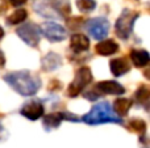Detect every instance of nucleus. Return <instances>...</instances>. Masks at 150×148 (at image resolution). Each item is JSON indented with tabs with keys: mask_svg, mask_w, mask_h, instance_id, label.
I'll return each instance as SVG.
<instances>
[{
	"mask_svg": "<svg viewBox=\"0 0 150 148\" xmlns=\"http://www.w3.org/2000/svg\"><path fill=\"white\" fill-rule=\"evenodd\" d=\"M62 66V58L61 55L55 54V52H49L46 54L41 60V67L44 71H47V72H52V71H55Z\"/></svg>",
	"mask_w": 150,
	"mask_h": 148,
	"instance_id": "14",
	"label": "nucleus"
},
{
	"mask_svg": "<svg viewBox=\"0 0 150 148\" xmlns=\"http://www.w3.org/2000/svg\"><path fill=\"white\" fill-rule=\"evenodd\" d=\"M70 49L73 50L75 54H82V52L88 51V49H90V39L84 34L75 33L70 38Z\"/></svg>",
	"mask_w": 150,
	"mask_h": 148,
	"instance_id": "11",
	"label": "nucleus"
},
{
	"mask_svg": "<svg viewBox=\"0 0 150 148\" xmlns=\"http://www.w3.org/2000/svg\"><path fill=\"white\" fill-rule=\"evenodd\" d=\"M4 81L20 96H34L41 88V79L28 70L15 71L4 76Z\"/></svg>",
	"mask_w": 150,
	"mask_h": 148,
	"instance_id": "1",
	"label": "nucleus"
},
{
	"mask_svg": "<svg viewBox=\"0 0 150 148\" xmlns=\"http://www.w3.org/2000/svg\"><path fill=\"white\" fill-rule=\"evenodd\" d=\"M20 114L29 121H37L44 117L45 106L38 100H30L23 105V108L20 109Z\"/></svg>",
	"mask_w": 150,
	"mask_h": 148,
	"instance_id": "9",
	"label": "nucleus"
},
{
	"mask_svg": "<svg viewBox=\"0 0 150 148\" xmlns=\"http://www.w3.org/2000/svg\"><path fill=\"white\" fill-rule=\"evenodd\" d=\"M109 70H111L112 75L119 77V76L125 75L127 72H129L130 70V64L129 60L127 58H116V59H112L109 62Z\"/></svg>",
	"mask_w": 150,
	"mask_h": 148,
	"instance_id": "13",
	"label": "nucleus"
},
{
	"mask_svg": "<svg viewBox=\"0 0 150 148\" xmlns=\"http://www.w3.org/2000/svg\"><path fill=\"white\" fill-rule=\"evenodd\" d=\"M82 121L90 126L103 125V123H122V119L115 114L111 104L107 101L95 104L87 114L83 115Z\"/></svg>",
	"mask_w": 150,
	"mask_h": 148,
	"instance_id": "2",
	"label": "nucleus"
},
{
	"mask_svg": "<svg viewBox=\"0 0 150 148\" xmlns=\"http://www.w3.org/2000/svg\"><path fill=\"white\" fill-rule=\"evenodd\" d=\"M92 81V72H91V68L84 66V67H80L79 70L75 72V77L74 80L70 83L67 88V96L71 97V98H75L78 97L84 88L88 85V84Z\"/></svg>",
	"mask_w": 150,
	"mask_h": 148,
	"instance_id": "5",
	"label": "nucleus"
},
{
	"mask_svg": "<svg viewBox=\"0 0 150 148\" xmlns=\"http://www.w3.org/2000/svg\"><path fill=\"white\" fill-rule=\"evenodd\" d=\"M26 1H28V0H9L11 5H13V7H21V5H24Z\"/></svg>",
	"mask_w": 150,
	"mask_h": 148,
	"instance_id": "24",
	"label": "nucleus"
},
{
	"mask_svg": "<svg viewBox=\"0 0 150 148\" xmlns=\"http://www.w3.org/2000/svg\"><path fill=\"white\" fill-rule=\"evenodd\" d=\"M133 1H137V0H133Z\"/></svg>",
	"mask_w": 150,
	"mask_h": 148,
	"instance_id": "27",
	"label": "nucleus"
},
{
	"mask_svg": "<svg viewBox=\"0 0 150 148\" xmlns=\"http://www.w3.org/2000/svg\"><path fill=\"white\" fill-rule=\"evenodd\" d=\"M95 91L98 92L100 96L104 94H113V96H120V94L125 93V88L120 83L115 80H104L99 81L95 87Z\"/></svg>",
	"mask_w": 150,
	"mask_h": 148,
	"instance_id": "10",
	"label": "nucleus"
},
{
	"mask_svg": "<svg viewBox=\"0 0 150 148\" xmlns=\"http://www.w3.org/2000/svg\"><path fill=\"white\" fill-rule=\"evenodd\" d=\"M140 17V13L132 9H124L115 24V31L116 36L121 39H128L133 31L136 20Z\"/></svg>",
	"mask_w": 150,
	"mask_h": 148,
	"instance_id": "4",
	"label": "nucleus"
},
{
	"mask_svg": "<svg viewBox=\"0 0 150 148\" xmlns=\"http://www.w3.org/2000/svg\"><path fill=\"white\" fill-rule=\"evenodd\" d=\"M61 88V83L58 80H52L49 85V91H58Z\"/></svg>",
	"mask_w": 150,
	"mask_h": 148,
	"instance_id": "23",
	"label": "nucleus"
},
{
	"mask_svg": "<svg viewBox=\"0 0 150 148\" xmlns=\"http://www.w3.org/2000/svg\"><path fill=\"white\" fill-rule=\"evenodd\" d=\"M130 62L137 68H144L149 64L150 55L146 50L144 49H133L130 51Z\"/></svg>",
	"mask_w": 150,
	"mask_h": 148,
	"instance_id": "15",
	"label": "nucleus"
},
{
	"mask_svg": "<svg viewBox=\"0 0 150 148\" xmlns=\"http://www.w3.org/2000/svg\"><path fill=\"white\" fill-rule=\"evenodd\" d=\"M132 105H133V102H132V100H130V98L119 97V98L113 102V108H112V109H113L115 114H116L117 117L122 118V117H125V115L129 113Z\"/></svg>",
	"mask_w": 150,
	"mask_h": 148,
	"instance_id": "17",
	"label": "nucleus"
},
{
	"mask_svg": "<svg viewBox=\"0 0 150 148\" xmlns=\"http://www.w3.org/2000/svg\"><path fill=\"white\" fill-rule=\"evenodd\" d=\"M76 8L83 13L92 12L96 8L95 0H76Z\"/></svg>",
	"mask_w": 150,
	"mask_h": 148,
	"instance_id": "21",
	"label": "nucleus"
},
{
	"mask_svg": "<svg viewBox=\"0 0 150 148\" xmlns=\"http://www.w3.org/2000/svg\"><path fill=\"white\" fill-rule=\"evenodd\" d=\"M33 7L40 16L47 18H61L70 13L67 3H61L58 0H37Z\"/></svg>",
	"mask_w": 150,
	"mask_h": 148,
	"instance_id": "3",
	"label": "nucleus"
},
{
	"mask_svg": "<svg viewBox=\"0 0 150 148\" xmlns=\"http://www.w3.org/2000/svg\"><path fill=\"white\" fill-rule=\"evenodd\" d=\"M134 98H136V101H137L140 105L148 108L149 101H150V89L146 85H141L140 88L136 91Z\"/></svg>",
	"mask_w": 150,
	"mask_h": 148,
	"instance_id": "18",
	"label": "nucleus"
},
{
	"mask_svg": "<svg viewBox=\"0 0 150 148\" xmlns=\"http://www.w3.org/2000/svg\"><path fill=\"white\" fill-rule=\"evenodd\" d=\"M4 66H5V58H4L3 51L0 50V67H4Z\"/></svg>",
	"mask_w": 150,
	"mask_h": 148,
	"instance_id": "25",
	"label": "nucleus"
},
{
	"mask_svg": "<svg viewBox=\"0 0 150 148\" xmlns=\"http://www.w3.org/2000/svg\"><path fill=\"white\" fill-rule=\"evenodd\" d=\"M62 121H65V114H63V112L50 113V114L44 115L42 125H44L45 130L50 131V130H54V128L59 127V125L62 123Z\"/></svg>",
	"mask_w": 150,
	"mask_h": 148,
	"instance_id": "16",
	"label": "nucleus"
},
{
	"mask_svg": "<svg viewBox=\"0 0 150 148\" xmlns=\"http://www.w3.org/2000/svg\"><path fill=\"white\" fill-rule=\"evenodd\" d=\"M16 34L30 47H37L40 43V39H41L40 28L36 24H32V22H25L20 28H17Z\"/></svg>",
	"mask_w": 150,
	"mask_h": 148,
	"instance_id": "7",
	"label": "nucleus"
},
{
	"mask_svg": "<svg viewBox=\"0 0 150 148\" xmlns=\"http://www.w3.org/2000/svg\"><path fill=\"white\" fill-rule=\"evenodd\" d=\"M40 31L46 39H49L50 42H61L63 39H66L67 37V31L62 25L57 22H52V21H46V22L41 24Z\"/></svg>",
	"mask_w": 150,
	"mask_h": 148,
	"instance_id": "8",
	"label": "nucleus"
},
{
	"mask_svg": "<svg viewBox=\"0 0 150 148\" xmlns=\"http://www.w3.org/2000/svg\"><path fill=\"white\" fill-rule=\"evenodd\" d=\"M95 51L96 54L101 55V57H109V55H113L119 51V45L113 39H103V41L96 43Z\"/></svg>",
	"mask_w": 150,
	"mask_h": 148,
	"instance_id": "12",
	"label": "nucleus"
},
{
	"mask_svg": "<svg viewBox=\"0 0 150 148\" xmlns=\"http://www.w3.org/2000/svg\"><path fill=\"white\" fill-rule=\"evenodd\" d=\"M100 97V94L98 93V92L95 91V89H92V91H88L84 93V98L90 100V101H96V100Z\"/></svg>",
	"mask_w": 150,
	"mask_h": 148,
	"instance_id": "22",
	"label": "nucleus"
},
{
	"mask_svg": "<svg viewBox=\"0 0 150 148\" xmlns=\"http://www.w3.org/2000/svg\"><path fill=\"white\" fill-rule=\"evenodd\" d=\"M128 127L132 131L137 133L140 136L146 135V122L144 119H141V118H133V119H130L129 123H128Z\"/></svg>",
	"mask_w": 150,
	"mask_h": 148,
	"instance_id": "20",
	"label": "nucleus"
},
{
	"mask_svg": "<svg viewBox=\"0 0 150 148\" xmlns=\"http://www.w3.org/2000/svg\"><path fill=\"white\" fill-rule=\"evenodd\" d=\"M87 33L96 41H103L109 33V21L105 17H95L86 21Z\"/></svg>",
	"mask_w": 150,
	"mask_h": 148,
	"instance_id": "6",
	"label": "nucleus"
},
{
	"mask_svg": "<svg viewBox=\"0 0 150 148\" xmlns=\"http://www.w3.org/2000/svg\"><path fill=\"white\" fill-rule=\"evenodd\" d=\"M28 17V12L25 9H16L12 15H9L7 17V22L8 25H18V24L24 22Z\"/></svg>",
	"mask_w": 150,
	"mask_h": 148,
	"instance_id": "19",
	"label": "nucleus"
},
{
	"mask_svg": "<svg viewBox=\"0 0 150 148\" xmlns=\"http://www.w3.org/2000/svg\"><path fill=\"white\" fill-rule=\"evenodd\" d=\"M3 37H4V29H3L1 26H0V39H1Z\"/></svg>",
	"mask_w": 150,
	"mask_h": 148,
	"instance_id": "26",
	"label": "nucleus"
}]
</instances>
